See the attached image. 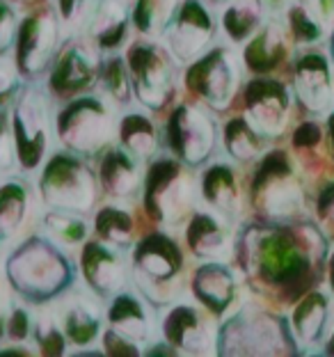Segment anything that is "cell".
<instances>
[{
    "label": "cell",
    "mask_w": 334,
    "mask_h": 357,
    "mask_svg": "<svg viewBox=\"0 0 334 357\" xmlns=\"http://www.w3.org/2000/svg\"><path fill=\"white\" fill-rule=\"evenodd\" d=\"M234 248L252 287L280 300H300L312 291L330 255L323 231L303 218L245 225Z\"/></svg>",
    "instance_id": "cell-1"
},
{
    "label": "cell",
    "mask_w": 334,
    "mask_h": 357,
    "mask_svg": "<svg viewBox=\"0 0 334 357\" xmlns=\"http://www.w3.org/2000/svg\"><path fill=\"white\" fill-rule=\"evenodd\" d=\"M5 278L23 303L46 305L71 289L76 266L60 243L44 234H32L5 259Z\"/></svg>",
    "instance_id": "cell-2"
},
{
    "label": "cell",
    "mask_w": 334,
    "mask_h": 357,
    "mask_svg": "<svg viewBox=\"0 0 334 357\" xmlns=\"http://www.w3.org/2000/svg\"><path fill=\"white\" fill-rule=\"evenodd\" d=\"M215 353L238 355H296L300 353L289 321L259 305H245L218 328Z\"/></svg>",
    "instance_id": "cell-3"
},
{
    "label": "cell",
    "mask_w": 334,
    "mask_h": 357,
    "mask_svg": "<svg viewBox=\"0 0 334 357\" xmlns=\"http://www.w3.org/2000/svg\"><path fill=\"white\" fill-rule=\"evenodd\" d=\"M133 282L149 305H169L183 291L185 255L167 231H151L133 250Z\"/></svg>",
    "instance_id": "cell-4"
},
{
    "label": "cell",
    "mask_w": 334,
    "mask_h": 357,
    "mask_svg": "<svg viewBox=\"0 0 334 357\" xmlns=\"http://www.w3.org/2000/svg\"><path fill=\"white\" fill-rule=\"evenodd\" d=\"M53 121L62 147L83 158L108 149L119 128L112 105L96 94L73 96L55 112Z\"/></svg>",
    "instance_id": "cell-5"
},
{
    "label": "cell",
    "mask_w": 334,
    "mask_h": 357,
    "mask_svg": "<svg viewBox=\"0 0 334 357\" xmlns=\"http://www.w3.org/2000/svg\"><path fill=\"white\" fill-rule=\"evenodd\" d=\"M250 199L261 220H293L305 211V190L284 149H273L259 163L250 185Z\"/></svg>",
    "instance_id": "cell-6"
},
{
    "label": "cell",
    "mask_w": 334,
    "mask_h": 357,
    "mask_svg": "<svg viewBox=\"0 0 334 357\" xmlns=\"http://www.w3.org/2000/svg\"><path fill=\"white\" fill-rule=\"evenodd\" d=\"M188 165L174 156L153 158L142 181L146 215L162 227L183 225L195 211V183Z\"/></svg>",
    "instance_id": "cell-7"
},
{
    "label": "cell",
    "mask_w": 334,
    "mask_h": 357,
    "mask_svg": "<svg viewBox=\"0 0 334 357\" xmlns=\"http://www.w3.org/2000/svg\"><path fill=\"white\" fill-rule=\"evenodd\" d=\"M10 112L16 163L23 172H35L44 165L51 142V94L35 80H28L21 85Z\"/></svg>",
    "instance_id": "cell-8"
},
{
    "label": "cell",
    "mask_w": 334,
    "mask_h": 357,
    "mask_svg": "<svg viewBox=\"0 0 334 357\" xmlns=\"http://www.w3.org/2000/svg\"><path fill=\"white\" fill-rule=\"evenodd\" d=\"M39 195L48 208L89 213L99 197V176H94L83 156L64 149L44 163Z\"/></svg>",
    "instance_id": "cell-9"
},
{
    "label": "cell",
    "mask_w": 334,
    "mask_h": 357,
    "mask_svg": "<svg viewBox=\"0 0 334 357\" xmlns=\"http://www.w3.org/2000/svg\"><path fill=\"white\" fill-rule=\"evenodd\" d=\"M62 30L55 12L35 10L19 21L14 39V64L23 80H37L48 74L60 51Z\"/></svg>",
    "instance_id": "cell-10"
},
{
    "label": "cell",
    "mask_w": 334,
    "mask_h": 357,
    "mask_svg": "<svg viewBox=\"0 0 334 357\" xmlns=\"http://www.w3.org/2000/svg\"><path fill=\"white\" fill-rule=\"evenodd\" d=\"M185 87L211 110L222 112L241 87V67L229 48L215 46L202 53L185 71Z\"/></svg>",
    "instance_id": "cell-11"
},
{
    "label": "cell",
    "mask_w": 334,
    "mask_h": 357,
    "mask_svg": "<svg viewBox=\"0 0 334 357\" xmlns=\"http://www.w3.org/2000/svg\"><path fill=\"white\" fill-rule=\"evenodd\" d=\"M169 153L190 169L202 167L215 149L218 126L204 108L179 103L162 128Z\"/></svg>",
    "instance_id": "cell-12"
},
{
    "label": "cell",
    "mask_w": 334,
    "mask_h": 357,
    "mask_svg": "<svg viewBox=\"0 0 334 357\" xmlns=\"http://www.w3.org/2000/svg\"><path fill=\"white\" fill-rule=\"evenodd\" d=\"M126 64L131 71L135 99L144 108L160 110L167 103L174 85L172 53L156 42L137 39L126 51Z\"/></svg>",
    "instance_id": "cell-13"
},
{
    "label": "cell",
    "mask_w": 334,
    "mask_h": 357,
    "mask_svg": "<svg viewBox=\"0 0 334 357\" xmlns=\"http://www.w3.org/2000/svg\"><path fill=\"white\" fill-rule=\"evenodd\" d=\"M99 48L89 39H67V46L55 55L48 69V89L53 99L69 101L73 96L85 94L89 87L99 83L101 58Z\"/></svg>",
    "instance_id": "cell-14"
},
{
    "label": "cell",
    "mask_w": 334,
    "mask_h": 357,
    "mask_svg": "<svg viewBox=\"0 0 334 357\" xmlns=\"http://www.w3.org/2000/svg\"><path fill=\"white\" fill-rule=\"evenodd\" d=\"M293 110V89L277 78L257 76L243 89V117L261 133L275 140L284 133Z\"/></svg>",
    "instance_id": "cell-15"
},
{
    "label": "cell",
    "mask_w": 334,
    "mask_h": 357,
    "mask_svg": "<svg viewBox=\"0 0 334 357\" xmlns=\"http://www.w3.org/2000/svg\"><path fill=\"white\" fill-rule=\"evenodd\" d=\"M162 35L172 58L181 62L197 60L215 37L213 12L204 5V0H181Z\"/></svg>",
    "instance_id": "cell-16"
},
{
    "label": "cell",
    "mask_w": 334,
    "mask_h": 357,
    "mask_svg": "<svg viewBox=\"0 0 334 357\" xmlns=\"http://www.w3.org/2000/svg\"><path fill=\"white\" fill-rule=\"evenodd\" d=\"M160 332L167 344L181 351V355H211L215 353L218 328L204 310L188 303H176L162 314Z\"/></svg>",
    "instance_id": "cell-17"
},
{
    "label": "cell",
    "mask_w": 334,
    "mask_h": 357,
    "mask_svg": "<svg viewBox=\"0 0 334 357\" xmlns=\"http://www.w3.org/2000/svg\"><path fill=\"white\" fill-rule=\"evenodd\" d=\"M124 250H119L101 238L87 241L80 252V273H83L85 284L94 296L103 300L112 298L126 287V261Z\"/></svg>",
    "instance_id": "cell-18"
},
{
    "label": "cell",
    "mask_w": 334,
    "mask_h": 357,
    "mask_svg": "<svg viewBox=\"0 0 334 357\" xmlns=\"http://www.w3.org/2000/svg\"><path fill=\"white\" fill-rule=\"evenodd\" d=\"M293 96L309 112L328 110L332 101V71L323 53L309 51L296 60L293 67Z\"/></svg>",
    "instance_id": "cell-19"
},
{
    "label": "cell",
    "mask_w": 334,
    "mask_h": 357,
    "mask_svg": "<svg viewBox=\"0 0 334 357\" xmlns=\"http://www.w3.org/2000/svg\"><path fill=\"white\" fill-rule=\"evenodd\" d=\"M192 294L208 314L220 316L231 310L238 296V280L225 261H204L192 275Z\"/></svg>",
    "instance_id": "cell-20"
},
{
    "label": "cell",
    "mask_w": 334,
    "mask_h": 357,
    "mask_svg": "<svg viewBox=\"0 0 334 357\" xmlns=\"http://www.w3.org/2000/svg\"><path fill=\"white\" fill-rule=\"evenodd\" d=\"M229 220L215 211H192L185 225V245L204 261H222L231 250Z\"/></svg>",
    "instance_id": "cell-21"
},
{
    "label": "cell",
    "mask_w": 334,
    "mask_h": 357,
    "mask_svg": "<svg viewBox=\"0 0 334 357\" xmlns=\"http://www.w3.org/2000/svg\"><path fill=\"white\" fill-rule=\"evenodd\" d=\"M144 169L142 160L128 153L124 147H108L99 163V185L112 199L135 197L142 190Z\"/></svg>",
    "instance_id": "cell-22"
},
{
    "label": "cell",
    "mask_w": 334,
    "mask_h": 357,
    "mask_svg": "<svg viewBox=\"0 0 334 357\" xmlns=\"http://www.w3.org/2000/svg\"><path fill=\"white\" fill-rule=\"evenodd\" d=\"M131 26V10L124 0H94L85 30L87 39L101 53H112L126 42Z\"/></svg>",
    "instance_id": "cell-23"
},
{
    "label": "cell",
    "mask_w": 334,
    "mask_h": 357,
    "mask_svg": "<svg viewBox=\"0 0 334 357\" xmlns=\"http://www.w3.org/2000/svg\"><path fill=\"white\" fill-rule=\"evenodd\" d=\"M199 195L206 202L211 211L218 215L234 220L241 213L243 197H241V183L236 176L234 167L227 163H213L204 169L199 176Z\"/></svg>",
    "instance_id": "cell-24"
},
{
    "label": "cell",
    "mask_w": 334,
    "mask_h": 357,
    "mask_svg": "<svg viewBox=\"0 0 334 357\" xmlns=\"http://www.w3.org/2000/svg\"><path fill=\"white\" fill-rule=\"evenodd\" d=\"M108 328L117 330L119 335L133 339L137 344H144L151 337V310L149 300L137 296L133 291H124L112 296L110 307L105 312Z\"/></svg>",
    "instance_id": "cell-25"
},
{
    "label": "cell",
    "mask_w": 334,
    "mask_h": 357,
    "mask_svg": "<svg viewBox=\"0 0 334 357\" xmlns=\"http://www.w3.org/2000/svg\"><path fill=\"white\" fill-rule=\"evenodd\" d=\"M289 55L287 30L280 21H268L261 30L250 39L243 51V64L257 76H268Z\"/></svg>",
    "instance_id": "cell-26"
},
{
    "label": "cell",
    "mask_w": 334,
    "mask_h": 357,
    "mask_svg": "<svg viewBox=\"0 0 334 357\" xmlns=\"http://www.w3.org/2000/svg\"><path fill=\"white\" fill-rule=\"evenodd\" d=\"M330 319V300L321 289H312L296 300V307L291 312L289 326L298 346H316L328 330Z\"/></svg>",
    "instance_id": "cell-27"
},
{
    "label": "cell",
    "mask_w": 334,
    "mask_h": 357,
    "mask_svg": "<svg viewBox=\"0 0 334 357\" xmlns=\"http://www.w3.org/2000/svg\"><path fill=\"white\" fill-rule=\"evenodd\" d=\"M220 23L234 44H245L266 23V0H227Z\"/></svg>",
    "instance_id": "cell-28"
},
{
    "label": "cell",
    "mask_w": 334,
    "mask_h": 357,
    "mask_svg": "<svg viewBox=\"0 0 334 357\" xmlns=\"http://www.w3.org/2000/svg\"><path fill=\"white\" fill-rule=\"evenodd\" d=\"M119 142L128 153H133L135 158L151 160L156 156L158 144H160V135L156 124L142 115V112H128L119 119V128H117Z\"/></svg>",
    "instance_id": "cell-29"
},
{
    "label": "cell",
    "mask_w": 334,
    "mask_h": 357,
    "mask_svg": "<svg viewBox=\"0 0 334 357\" xmlns=\"http://www.w3.org/2000/svg\"><path fill=\"white\" fill-rule=\"evenodd\" d=\"M30 208L28 183L21 178H7L0 183V243L14 238L26 222Z\"/></svg>",
    "instance_id": "cell-30"
},
{
    "label": "cell",
    "mask_w": 334,
    "mask_h": 357,
    "mask_svg": "<svg viewBox=\"0 0 334 357\" xmlns=\"http://www.w3.org/2000/svg\"><path fill=\"white\" fill-rule=\"evenodd\" d=\"M328 19L316 10L312 0H293L287 7V30L298 46L321 44L328 28Z\"/></svg>",
    "instance_id": "cell-31"
},
{
    "label": "cell",
    "mask_w": 334,
    "mask_h": 357,
    "mask_svg": "<svg viewBox=\"0 0 334 357\" xmlns=\"http://www.w3.org/2000/svg\"><path fill=\"white\" fill-rule=\"evenodd\" d=\"M222 142L227 153L238 160V163H248V160H255L264 153L266 147V137L257 131L255 126L250 124L245 117H234L225 124L222 131Z\"/></svg>",
    "instance_id": "cell-32"
},
{
    "label": "cell",
    "mask_w": 334,
    "mask_h": 357,
    "mask_svg": "<svg viewBox=\"0 0 334 357\" xmlns=\"http://www.w3.org/2000/svg\"><path fill=\"white\" fill-rule=\"evenodd\" d=\"M94 231L101 241L119 250H128L135 241L133 213L124 206H103L94 218Z\"/></svg>",
    "instance_id": "cell-33"
},
{
    "label": "cell",
    "mask_w": 334,
    "mask_h": 357,
    "mask_svg": "<svg viewBox=\"0 0 334 357\" xmlns=\"http://www.w3.org/2000/svg\"><path fill=\"white\" fill-rule=\"evenodd\" d=\"M62 332L73 346H92L101 335V319L92 305L85 300H76L64 310Z\"/></svg>",
    "instance_id": "cell-34"
},
{
    "label": "cell",
    "mask_w": 334,
    "mask_h": 357,
    "mask_svg": "<svg viewBox=\"0 0 334 357\" xmlns=\"http://www.w3.org/2000/svg\"><path fill=\"white\" fill-rule=\"evenodd\" d=\"M44 229L48 231L55 243L60 245H80V243L87 241L89 227L83 213H76V211H64V208H48L44 218H42Z\"/></svg>",
    "instance_id": "cell-35"
},
{
    "label": "cell",
    "mask_w": 334,
    "mask_h": 357,
    "mask_svg": "<svg viewBox=\"0 0 334 357\" xmlns=\"http://www.w3.org/2000/svg\"><path fill=\"white\" fill-rule=\"evenodd\" d=\"M99 85L105 92V96H108L110 101H115L117 105L131 103L135 92H133V80H131V71H128L126 58L110 55V58L101 60Z\"/></svg>",
    "instance_id": "cell-36"
},
{
    "label": "cell",
    "mask_w": 334,
    "mask_h": 357,
    "mask_svg": "<svg viewBox=\"0 0 334 357\" xmlns=\"http://www.w3.org/2000/svg\"><path fill=\"white\" fill-rule=\"evenodd\" d=\"M181 0H135L131 10L133 28L142 35H162Z\"/></svg>",
    "instance_id": "cell-37"
},
{
    "label": "cell",
    "mask_w": 334,
    "mask_h": 357,
    "mask_svg": "<svg viewBox=\"0 0 334 357\" xmlns=\"http://www.w3.org/2000/svg\"><path fill=\"white\" fill-rule=\"evenodd\" d=\"M53 3L64 39L76 37V32L80 28H85L89 12L94 7V0H53Z\"/></svg>",
    "instance_id": "cell-38"
},
{
    "label": "cell",
    "mask_w": 334,
    "mask_h": 357,
    "mask_svg": "<svg viewBox=\"0 0 334 357\" xmlns=\"http://www.w3.org/2000/svg\"><path fill=\"white\" fill-rule=\"evenodd\" d=\"M32 337H35L37 351L42 355H64V351H67V337H64V332L48 319L42 323H35Z\"/></svg>",
    "instance_id": "cell-39"
},
{
    "label": "cell",
    "mask_w": 334,
    "mask_h": 357,
    "mask_svg": "<svg viewBox=\"0 0 334 357\" xmlns=\"http://www.w3.org/2000/svg\"><path fill=\"white\" fill-rule=\"evenodd\" d=\"M32 328H35V321H32L30 312L23 305L14 303L7 312V337L14 344H23L28 337H32Z\"/></svg>",
    "instance_id": "cell-40"
},
{
    "label": "cell",
    "mask_w": 334,
    "mask_h": 357,
    "mask_svg": "<svg viewBox=\"0 0 334 357\" xmlns=\"http://www.w3.org/2000/svg\"><path fill=\"white\" fill-rule=\"evenodd\" d=\"M16 163L14 131H12V112L7 105L0 108V172H7Z\"/></svg>",
    "instance_id": "cell-41"
},
{
    "label": "cell",
    "mask_w": 334,
    "mask_h": 357,
    "mask_svg": "<svg viewBox=\"0 0 334 357\" xmlns=\"http://www.w3.org/2000/svg\"><path fill=\"white\" fill-rule=\"evenodd\" d=\"M19 89H21L19 69H16V64L7 55H0V108L14 101Z\"/></svg>",
    "instance_id": "cell-42"
},
{
    "label": "cell",
    "mask_w": 334,
    "mask_h": 357,
    "mask_svg": "<svg viewBox=\"0 0 334 357\" xmlns=\"http://www.w3.org/2000/svg\"><path fill=\"white\" fill-rule=\"evenodd\" d=\"M144 351L137 342L128 339L124 335H119L117 330L108 328L103 332V355H112V357H131V355H142Z\"/></svg>",
    "instance_id": "cell-43"
},
{
    "label": "cell",
    "mask_w": 334,
    "mask_h": 357,
    "mask_svg": "<svg viewBox=\"0 0 334 357\" xmlns=\"http://www.w3.org/2000/svg\"><path fill=\"white\" fill-rule=\"evenodd\" d=\"M19 19L10 0H0V55H5L14 46Z\"/></svg>",
    "instance_id": "cell-44"
},
{
    "label": "cell",
    "mask_w": 334,
    "mask_h": 357,
    "mask_svg": "<svg viewBox=\"0 0 334 357\" xmlns=\"http://www.w3.org/2000/svg\"><path fill=\"white\" fill-rule=\"evenodd\" d=\"M323 140H325L323 126L314 119L303 121V124L293 131V147L300 149V151H312V149L319 147Z\"/></svg>",
    "instance_id": "cell-45"
},
{
    "label": "cell",
    "mask_w": 334,
    "mask_h": 357,
    "mask_svg": "<svg viewBox=\"0 0 334 357\" xmlns=\"http://www.w3.org/2000/svg\"><path fill=\"white\" fill-rule=\"evenodd\" d=\"M144 353L146 355H181V351H179V348H174L172 344H167L165 339H162V342H156L153 346H149Z\"/></svg>",
    "instance_id": "cell-46"
},
{
    "label": "cell",
    "mask_w": 334,
    "mask_h": 357,
    "mask_svg": "<svg viewBox=\"0 0 334 357\" xmlns=\"http://www.w3.org/2000/svg\"><path fill=\"white\" fill-rule=\"evenodd\" d=\"M325 140H328V151L334 160V110L325 119Z\"/></svg>",
    "instance_id": "cell-47"
},
{
    "label": "cell",
    "mask_w": 334,
    "mask_h": 357,
    "mask_svg": "<svg viewBox=\"0 0 334 357\" xmlns=\"http://www.w3.org/2000/svg\"><path fill=\"white\" fill-rule=\"evenodd\" d=\"M7 337V303L0 294V342Z\"/></svg>",
    "instance_id": "cell-48"
},
{
    "label": "cell",
    "mask_w": 334,
    "mask_h": 357,
    "mask_svg": "<svg viewBox=\"0 0 334 357\" xmlns=\"http://www.w3.org/2000/svg\"><path fill=\"white\" fill-rule=\"evenodd\" d=\"M0 355H32V351L23 344L21 346H3L0 348Z\"/></svg>",
    "instance_id": "cell-49"
},
{
    "label": "cell",
    "mask_w": 334,
    "mask_h": 357,
    "mask_svg": "<svg viewBox=\"0 0 334 357\" xmlns=\"http://www.w3.org/2000/svg\"><path fill=\"white\" fill-rule=\"evenodd\" d=\"M325 268H328V282H330V291L334 294V250L328 255V264H325Z\"/></svg>",
    "instance_id": "cell-50"
},
{
    "label": "cell",
    "mask_w": 334,
    "mask_h": 357,
    "mask_svg": "<svg viewBox=\"0 0 334 357\" xmlns=\"http://www.w3.org/2000/svg\"><path fill=\"white\" fill-rule=\"evenodd\" d=\"M325 355H334V330L330 332V337L325 339V348H323Z\"/></svg>",
    "instance_id": "cell-51"
},
{
    "label": "cell",
    "mask_w": 334,
    "mask_h": 357,
    "mask_svg": "<svg viewBox=\"0 0 334 357\" xmlns=\"http://www.w3.org/2000/svg\"><path fill=\"white\" fill-rule=\"evenodd\" d=\"M268 5H273V7H284V10H287V7L293 3V0H266Z\"/></svg>",
    "instance_id": "cell-52"
},
{
    "label": "cell",
    "mask_w": 334,
    "mask_h": 357,
    "mask_svg": "<svg viewBox=\"0 0 334 357\" xmlns=\"http://www.w3.org/2000/svg\"><path fill=\"white\" fill-rule=\"evenodd\" d=\"M10 3H14V5H35V3H42V0H10Z\"/></svg>",
    "instance_id": "cell-53"
},
{
    "label": "cell",
    "mask_w": 334,
    "mask_h": 357,
    "mask_svg": "<svg viewBox=\"0 0 334 357\" xmlns=\"http://www.w3.org/2000/svg\"><path fill=\"white\" fill-rule=\"evenodd\" d=\"M208 3H215V5H222V3H227V0H208Z\"/></svg>",
    "instance_id": "cell-54"
}]
</instances>
